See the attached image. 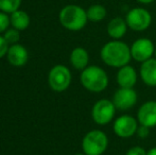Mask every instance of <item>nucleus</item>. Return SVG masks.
Segmentation results:
<instances>
[{
  "instance_id": "f03ea898",
  "label": "nucleus",
  "mask_w": 156,
  "mask_h": 155,
  "mask_svg": "<svg viewBox=\"0 0 156 155\" xmlns=\"http://www.w3.org/2000/svg\"><path fill=\"white\" fill-rule=\"evenodd\" d=\"M82 86L90 93H99L107 88L109 79L106 71L100 66L91 65L83 69L80 76Z\"/></svg>"
},
{
  "instance_id": "0eeeda50",
  "label": "nucleus",
  "mask_w": 156,
  "mask_h": 155,
  "mask_svg": "<svg viewBox=\"0 0 156 155\" xmlns=\"http://www.w3.org/2000/svg\"><path fill=\"white\" fill-rule=\"evenodd\" d=\"M48 83L52 90L58 93L65 91L71 84V72L64 65H56L50 70Z\"/></svg>"
},
{
  "instance_id": "dca6fc26",
  "label": "nucleus",
  "mask_w": 156,
  "mask_h": 155,
  "mask_svg": "<svg viewBox=\"0 0 156 155\" xmlns=\"http://www.w3.org/2000/svg\"><path fill=\"white\" fill-rule=\"evenodd\" d=\"M89 54L85 48L76 47L70 53V64L78 70H83L88 66Z\"/></svg>"
},
{
  "instance_id": "cd10ccee",
  "label": "nucleus",
  "mask_w": 156,
  "mask_h": 155,
  "mask_svg": "<svg viewBox=\"0 0 156 155\" xmlns=\"http://www.w3.org/2000/svg\"><path fill=\"white\" fill-rule=\"evenodd\" d=\"M154 58H156V47H155V53H154Z\"/></svg>"
},
{
  "instance_id": "ddd939ff",
  "label": "nucleus",
  "mask_w": 156,
  "mask_h": 155,
  "mask_svg": "<svg viewBox=\"0 0 156 155\" xmlns=\"http://www.w3.org/2000/svg\"><path fill=\"white\" fill-rule=\"evenodd\" d=\"M6 58H8L9 63L12 66L21 67L27 64L28 58H29V54H28L27 49L23 45L15 44V45H11L9 47Z\"/></svg>"
},
{
  "instance_id": "a878e982",
  "label": "nucleus",
  "mask_w": 156,
  "mask_h": 155,
  "mask_svg": "<svg viewBox=\"0 0 156 155\" xmlns=\"http://www.w3.org/2000/svg\"><path fill=\"white\" fill-rule=\"evenodd\" d=\"M137 1L141 4H150V3H152L154 0H137Z\"/></svg>"
},
{
  "instance_id": "4be33fe9",
  "label": "nucleus",
  "mask_w": 156,
  "mask_h": 155,
  "mask_svg": "<svg viewBox=\"0 0 156 155\" xmlns=\"http://www.w3.org/2000/svg\"><path fill=\"white\" fill-rule=\"evenodd\" d=\"M147 150L140 146H134L126 151L125 155H147Z\"/></svg>"
},
{
  "instance_id": "9d476101",
  "label": "nucleus",
  "mask_w": 156,
  "mask_h": 155,
  "mask_svg": "<svg viewBox=\"0 0 156 155\" xmlns=\"http://www.w3.org/2000/svg\"><path fill=\"white\" fill-rule=\"evenodd\" d=\"M112 101L114 102L117 111H129L136 105L138 101V93L134 88H122L119 87L115 91Z\"/></svg>"
},
{
  "instance_id": "6ab92c4d",
  "label": "nucleus",
  "mask_w": 156,
  "mask_h": 155,
  "mask_svg": "<svg viewBox=\"0 0 156 155\" xmlns=\"http://www.w3.org/2000/svg\"><path fill=\"white\" fill-rule=\"evenodd\" d=\"M21 0H0V11L6 14H12L19 10Z\"/></svg>"
},
{
  "instance_id": "f8f14e48",
  "label": "nucleus",
  "mask_w": 156,
  "mask_h": 155,
  "mask_svg": "<svg viewBox=\"0 0 156 155\" xmlns=\"http://www.w3.org/2000/svg\"><path fill=\"white\" fill-rule=\"evenodd\" d=\"M138 80L137 70L132 65H125L118 69L116 73V82L122 88H134Z\"/></svg>"
},
{
  "instance_id": "a211bd4d",
  "label": "nucleus",
  "mask_w": 156,
  "mask_h": 155,
  "mask_svg": "<svg viewBox=\"0 0 156 155\" xmlns=\"http://www.w3.org/2000/svg\"><path fill=\"white\" fill-rule=\"evenodd\" d=\"M87 18L89 21L93 23H100L106 17V9L102 4H93L90 5L86 11Z\"/></svg>"
},
{
  "instance_id": "2eb2a0df",
  "label": "nucleus",
  "mask_w": 156,
  "mask_h": 155,
  "mask_svg": "<svg viewBox=\"0 0 156 155\" xmlns=\"http://www.w3.org/2000/svg\"><path fill=\"white\" fill-rule=\"evenodd\" d=\"M127 23L125 18L122 17H114L107 23L106 31L112 39H121L127 32Z\"/></svg>"
},
{
  "instance_id": "423d86ee",
  "label": "nucleus",
  "mask_w": 156,
  "mask_h": 155,
  "mask_svg": "<svg viewBox=\"0 0 156 155\" xmlns=\"http://www.w3.org/2000/svg\"><path fill=\"white\" fill-rule=\"evenodd\" d=\"M125 21L127 27L135 32H144L149 29L152 23V15L147 9L136 6L126 13Z\"/></svg>"
},
{
  "instance_id": "f257e3e1",
  "label": "nucleus",
  "mask_w": 156,
  "mask_h": 155,
  "mask_svg": "<svg viewBox=\"0 0 156 155\" xmlns=\"http://www.w3.org/2000/svg\"><path fill=\"white\" fill-rule=\"evenodd\" d=\"M100 58L105 65L119 69L131 62V47L121 39H112L101 48Z\"/></svg>"
},
{
  "instance_id": "aec40b11",
  "label": "nucleus",
  "mask_w": 156,
  "mask_h": 155,
  "mask_svg": "<svg viewBox=\"0 0 156 155\" xmlns=\"http://www.w3.org/2000/svg\"><path fill=\"white\" fill-rule=\"evenodd\" d=\"M3 37L5 38V41H8L9 45H15V44H18V41L20 38V34H19V30L15 29H8L4 32Z\"/></svg>"
},
{
  "instance_id": "6e6552de",
  "label": "nucleus",
  "mask_w": 156,
  "mask_h": 155,
  "mask_svg": "<svg viewBox=\"0 0 156 155\" xmlns=\"http://www.w3.org/2000/svg\"><path fill=\"white\" fill-rule=\"evenodd\" d=\"M139 126L137 118L131 116V115H121L114 120L113 131L116 136L119 138H129V137L136 135V132Z\"/></svg>"
},
{
  "instance_id": "9b49d317",
  "label": "nucleus",
  "mask_w": 156,
  "mask_h": 155,
  "mask_svg": "<svg viewBox=\"0 0 156 155\" xmlns=\"http://www.w3.org/2000/svg\"><path fill=\"white\" fill-rule=\"evenodd\" d=\"M139 124L152 129L156 126V101L149 100L139 106L137 112Z\"/></svg>"
},
{
  "instance_id": "20e7f679",
  "label": "nucleus",
  "mask_w": 156,
  "mask_h": 155,
  "mask_svg": "<svg viewBox=\"0 0 156 155\" xmlns=\"http://www.w3.org/2000/svg\"><path fill=\"white\" fill-rule=\"evenodd\" d=\"M108 147V137L101 130H91L82 140L83 152L87 155H102Z\"/></svg>"
},
{
  "instance_id": "b1692460",
  "label": "nucleus",
  "mask_w": 156,
  "mask_h": 155,
  "mask_svg": "<svg viewBox=\"0 0 156 155\" xmlns=\"http://www.w3.org/2000/svg\"><path fill=\"white\" fill-rule=\"evenodd\" d=\"M9 50V44L3 36H0V58L6 55Z\"/></svg>"
},
{
  "instance_id": "393cba45",
  "label": "nucleus",
  "mask_w": 156,
  "mask_h": 155,
  "mask_svg": "<svg viewBox=\"0 0 156 155\" xmlns=\"http://www.w3.org/2000/svg\"><path fill=\"white\" fill-rule=\"evenodd\" d=\"M147 155H156V147H153L150 150H148Z\"/></svg>"
},
{
  "instance_id": "39448f33",
  "label": "nucleus",
  "mask_w": 156,
  "mask_h": 155,
  "mask_svg": "<svg viewBox=\"0 0 156 155\" xmlns=\"http://www.w3.org/2000/svg\"><path fill=\"white\" fill-rule=\"evenodd\" d=\"M117 112L115 104L109 99H100L91 108V118L98 125H107L114 120Z\"/></svg>"
},
{
  "instance_id": "4468645a",
  "label": "nucleus",
  "mask_w": 156,
  "mask_h": 155,
  "mask_svg": "<svg viewBox=\"0 0 156 155\" xmlns=\"http://www.w3.org/2000/svg\"><path fill=\"white\" fill-rule=\"evenodd\" d=\"M140 80L147 86L156 87V58H152L141 63L139 68Z\"/></svg>"
},
{
  "instance_id": "5701e85b",
  "label": "nucleus",
  "mask_w": 156,
  "mask_h": 155,
  "mask_svg": "<svg viewBox=\"0 0 156 155\" xmlns=\"http://www.w3.org/2000/svg\"><path fill=\"white\" fill-rule=\"evenodd\" d=\"M150 130H151V129L148 128V126H144V125H141V124H139L137 132H136V135H137L139 138L146 139L147 137L150 136Z\"/></svg>"
},
{
  "instance_id": "412c9836",
  "label": "nucleus",
  "mask_w": 156,
  "mask_h": 155,
  "mask_svg": "<svg viewBox=\"0 0 156 155\" xmlns=\"http://www.w3.org/2000/svg\"><path fill=\"white\" fill-rule=\"evenodd\" d=\"M11 25L10 17L4 12H0V33H3L8 30L9 26Z\"/></svg>"
},
{
  "instance_id": "f3484780",
  "label": "nucleus",
  "mask_w": 156,
  "mask_h": 155,
  "mask_svg": "<svg viewBox=\"0 0 156 155\" xmlns=\"http://www.w3.org/2000/svg\"><path fill=\"white\" fill-rule=\"evenodd\" d=\"M10 20L13 28L19 30V31L26 30L30 25V16L28 15V13L21 10H17L14 13H12L10 16Z\"/></svg>"
},
{
  "instance_id": "7ed1b4c3",
  "label": "nucleus",
  "mask_w": 156,
  "mask_h": 155,
  "mask_svg": "<svg viewBox=\"0 0 156 155\" xmlns=\"http://www.w3.org/2000/svg\"><path fill=\"white\" fill-rule=\"evenodd\" d=\"M58 18L61 25L69 31H80L88 21L86 11L76 4H68L64 6L61 10Z\"/></svg>"
},
{
  "instance_id": "bb28decb",
  "label": "nucleus",
  "mask_w": 156,
  "mask_h": 155,
  "mask_svg": "<svg viewBox=\"0 0 156 155\" xmlns=\"http://www.w3.org/2000/svg\"><path fill=\"white\" fill-rule=\"evenodd\" d=\"M74 155H87V154H85L84 152H83V153H76V154H74Z\"/></svg>"
},
{
  "instance_id": "1a4fd4ad",
  "label": "nucleus",
  "mask_w": 156,
  "mask_h": 155,
  "mask_svg": "<svg viewBox=\"0 0 156 155\" xmlns=\"http://www.w3.org/2000/svg\"><path fill=\"white\" fill-rule=\"evenodd\" d=\"M132 58L136 62L144 63L154 56L155 45L150 38L141 37L133 41L131 46Z\"/></svg>"
}]
</instances>
